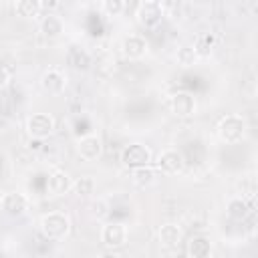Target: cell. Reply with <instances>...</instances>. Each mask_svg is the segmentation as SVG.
Instances as JSON below:
<instances>
[{"instance_id":"cell-1","label":"cell","mask_w":258,"mask_h":258,"mask_svg":"<svg viewBox=\"0 0 258 258\" xmlns=\"http://www.w3.org/2000/svg\"><path fill=\"white\" fill-rule=\"evenodd\" d=\"M40 232L48 240H64L71 232V218L62 212H48L40 218Z\"/></svg>"},{"instance_id":"cell-2","label":"cell","mask_w":258,"mask_h":258,"mask_svg":"<svg viewBox=\"0 0 258 258\" xmlns=\"http://www.w3.org/2000/svg\"><path fill=\"white\" fill-rule=\"evenodd\" d=\"M246 135V121L240 115H226L218 123V137L226 143H238Z\"/></svg>"},{"instance_id":"cell-3","label":"cell","mask_w":258,"mask_h":258,"mask_svg":"<svg viewBox=\"0 0 258 258\" xmlns=\"http://www.w3.org/2000/svg\"><path fill=\"white\" fill-rule=\"evenodd\" d=\"M54 131V117L50 113H32L26 119V133L32 139H46Z\"/></svg>"},{"instance_id":"cell-4","label":"cell","mask_w":258,"mask_h":258,"mask_svg":"<svg viewBox=\"0 0 258 258\" xmlns=\"http://www.w3.org/2000/svg\"><path fill=\"white\" fill-rule=\"evenodd\" d=\"M151 161V149L145 147L143 143H129L123 147L121 151V163L125 167H143V165H149Z\"/></svg>"},{"instance_id":"cell-5","label":"cell","mask_w":258,"mask_h":258,"mask_svg":"<svg viewBox=\"0 0 258 258\" xmlns=\"http://www.w3.org/2000/svg\"><path fill=\"white\" fill-rule=\"evenodd\" d=\"M137 22L145 28H155L161 18H163V4L161 2H153V0H145L137 6Z\"/></svg>"},{"instance_id":"cell-6","label":"cell","mask_w":258,"mask_h":258,"mask_svg":"<svg viewBox=\"0 0 258 258\" xmlns=\"http://www.w3.org/2000/svg\"><path fill=\"white\" fill-rule=\"evenodd\" d=\"M183 167H185V161L177 149H165L157 157V169L165 175H177L183 171Z\"/></svg>"},{"instance_id":"cell-7","label":"cell","mask_w":258,"mask_h":258,"mask_svg":"<svg viewBox=\"0 0 258 258\" xmlns=\"http://www.w3.org/2000/svg\"><path fill=\"white\" fill-rule=\"evenodd\" d=\"M127 236H129V232H127V226L123 222H109L101 230V240L109 248H121V246H125Z\"/></svg>"},{"instance_id":"cell-8","label":"cell","mask_w":258,"mask_h":258,"mask_svg":"<svg viewBox=\"0 0 258 258\" xmlns=\"http://www.w3.org/2000/svg\"><path fill=\"white\" fill-rule=\"evenodd\" d=\"M40 87H42V91L48 93V95H60V93L67 89V75H64L60 69L50 67V69H46V71L42 73V77H40Z\"/></svg>"},{"instance_id":"cell-9","label":"cell","mask_w":258,"mask_h":258,"mask_svg":"<svg viewBox=\"0 0 258 258\" xmlns=\"http://www.w3.org/2000/svg\"><path fill=\"white\" fill-rule=\"evenodd\" d=\"M169 109L175 117H191L196 113V99L185 91H177L169 97Z\"/></svg>"},{"instance_id":"cell-10","label":"cell","mask_w":258,"mask_h":258,"mask_svg":"<svg viewBox=\"0 0 258 258\" xmlns=\"http://www.w3.org/2000/svg\"><path fill=\"white\" fill-rule=\"evenodd\" d=\"M77 153L85 159V161H95L97 157H101L103 153V143L97 135H85L77 141Z\"/></svg>"},{"instance_id":"cell-11","label":"cell","mask_w":258,"mask_h":258,"mask_svg":"<svg viewBox=\"0 0 258 258\" xmlns=\"http://www.w3.org/2000/svg\"><path fill=\"white\" fill-rule=\"evenodd\" d=\"M71 189H73V179H71V175L67 171L56 169V171H52L48 175V179H46V191L50 196H64Z\"/></svg>"},{"instance_id":"cell-12","label":"cell","mask_w":258,"mask_h":258,"mask_svg":"<svg viewBox=\"0 0 258 258\" xmlns=\"http://www.w3.org/2000/svg\"><path fill=\"white\" fill-rule=\"evenodd\" d=\"M2 210L10 216H22L28 210V198L20 191H10L2 198Z\"/></svg>"},{"instance_id":"cell-13","label":"cell","mask_w":258,"mask_h":258,"mask_svg":"<svg viewBox=\"0 0 258 258\" xmlns=\"http://www.w3.org/2000/svg\"><path fill=\"white\" fill-rule=\"evenodd\" d=\"M123 52L127 58H143L147 54V40L139 34H129L125 40H123Z\"/></svg>"},{"instance_id":"cell-14","label":"cell","mask_w":258,"mask_h":258,"mask_svg":"<svg viewBox=\"0 0 258 258\" xmlns=\"http://www.w3.org/2000/svg\"><path fill=\"white\" fill-rule=\"evenodd\" d=\"M157 236H159V244H161L163 248H177L179 242H181V230H179V226L173 224V222L161 224Z\"/></svg>"},{"instance_id":"cell-15","label":"cell","mask_w":258,"mask_h":258,"mask_svg":"<svg viewBox=\"0 0 258 258\" xmlns=\"http://www.w3.org/2000/svg\"><path fill=\"white\" fill-rule=\"evenodd\" d=\"M40 30H42V34L46 38H58L62 34V30H64V22H62V18L58 14L48 12L40 22Z\"/></svg>"},{"instance_id":"cell-16","label":"cell","mask_w":258,"mask_h":258,"mask_svg":"<svg viewBox=\"0 0 258 258\" xmlns=\"http://www.w3.org/2000/svg\"><path fill=\"white\" fill-rule=\"evenodd\" d=\"M212 254V242L204 236H196L187 244V256L189 258H210Z\"/></svg>"},{"instance_id":"cell-17","label":"cell","mask_w":258,"mask_h":258,"mask_svg":"<svg viewBox=\"0 0 258 258\" xmlns=\"http://www.w3.org/2000/svg\"><path fill=\"white\" fill-rule=\"evenodd\" d=\"M131 177H133V183H135V185H139V187H149V185L155 183L157 171H155L151 165H143V167L131 169Z\"/></svg>"},{"instance_id":"cell-18","label":"cell","mask_w":258,"mask_h":258,"mask_svg":"<svg viewBox=\"0 0 258 258\" xmlns=\"http://www.w3.org/2000/svg\"><path fill=\"white\" fill-rule=\"evenodd\" d=\"M191 46H194L198 58H206V56L212 54V50H214V46H216V36H214L212 32H204V34H200V36L196 38V42H194Z\"/></svg>"},{"instance_id":"cell-19","label":"cell","mask_w":258,"mask_h":258,"mask_svg":"<svg viewBox=\"0 0 258 258\" xmlns=\"http://www.w3.org/2000/svg\"><path fill=\"white\" fill-rule=\"evenodd\" d=\"M226 212L232 220H246V216L250 214V206L244 198H232L226 204Z\"/></svg>"},{"instance_id":"cell-20","label":"cell","mask_w":258,"mask_h":258,"mask_svg":"<svg viewBox=\"0 0 258 258\" xmlns=\"http://www.w3.org/2000/svg\"><path fill=\"white\" fill-rule=\"evenodd\" d=\"M40 10H42V2L38 0H16L14 2V12L24 18H34L38 16Z\"/></svg>"},{"instance_id":"cell-21","label":"cell","mask_w":258,"mask_h":258,"mask_svg":"<svg viewBox=\"0 0 258 258\" xmlns=\"http://www.w3.org/2000/svg\"><path fill=\"white\" fill-rule=\"evenodd\" d=\"M67 64H71L73 69H87L91 64V56L87 50L79 46H71L67 52Z\"/></svg>"},{"instance_id":"cell-22","label":"cell","mask_w":258,"mask_h":258,"mask_svg":"<svg viewBox=\"0 0 258 258\" xmlns=\"http://www.w3.org/2000/svg\"><path fill=\"white\" fill-rule=\"evenodd\" d=\"M73 191L79 196V198H89L95 194V179L91 175H83L79 177L77 181H73Z\"/></svg>"},{"instance_id":"cell-23","label":"cell","mask_w":258,"mask_h":258,"mask_svg":"<svg viewBox=\"0 0 258 258\" xmlns=\"http://www.w3.org/2000/svg\"><path fill=\"white\" fill-rule=\"evenodd\" d=\"M196 60H198V54L191 44H181L177 48V62L181 67H191V64H196Z\"/></svg>"},{"instance_id":"cell-24","label":"cell","mask_w":258,"mask_h":258,"mask_svg":"<svg viewBox=\"0 0 258 258\" xmlns=\"http://www.w3.org/2000/svg\"><path fill=\"white\" fill-rule=\"evenodd\" d=\"M101 8L105 10V14H109V16H117V14L123 12L125 2H123V0H105V2L101 4Z\"/></svg>"},{"instance_id":"cell-25","label":"cell","mask_w":258,"mask_h":258,"mask_svg":"<svg viewBox=\"0 0 258 258\" xmlns=\"http://www.w3.org/2000/svg\"><path fill=\"white\" fill-rule=\"evenodd\" d=\"M8 83H10V73L0 64V89H4Z\"/></svg>"},{"instance_id":"cell-26","label":"cell","mask_w":258,"mask_h":258,"mask_svg":"<svg viewBox=\"0 0 258 258\" xmlns=\"http://www.w3.org/2000/svg\"><path fill=\"white\" fill-rule=\"evenodd\" d=\"M99 258H119V254H115V252H103Z\"/></svg>"},{"instance_id":"cell-27","label":"cell","mask_w":258,"mask_h":258,"mask_svg":"<svg viewBox=\"0 0 258 258\" xmlns=\"http://www.w3.org/2000/svg\"><path fill=\"white\" fill-rule=\"evenodd\" d=\"M173 258H189V256H187V254H183V252H179V254H175Z\"/></svg>"}]
</instances>
